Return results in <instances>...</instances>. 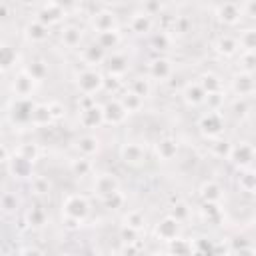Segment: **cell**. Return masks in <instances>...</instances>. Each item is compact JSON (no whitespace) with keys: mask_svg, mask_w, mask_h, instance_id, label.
Segmentation results:
<instances>
[{"mask_svg":"<svg viewBox=\"0 0 256 256\" xmlns=\"http://www.w3.org/2000/svg\"><path fill=\"white\" fill-rule=\"evenodd\" d=\"M188 28H190V20L186 18V16H180V18H176V22H174V32H178V34H186L188 32Z\"/></svg>","mask_w":256,"mask_h":256,"instance_id":"58","label":"cell"},{"mask_svg":"<svg viewBox=\"0 0 256 256\" xmlns=\"http://www.w3.org/2000/svg\"><path fill=\"white\" fill-rule=\"evenodd\" d=\"M102 204H104V208H108V210H120V208H124V204H126V196L122 194V190H118V192L110 194L108 198H104Z\"/></svg>","mask_w":256,"mask_h":256,"instance_id":"47","label":"cell"},{"mask_svg":"<svg viewBox=\"0 0 256 256\" xmlns=\"http://www.w3.org/2000/svg\"><path fill=\"white\" fill-rule=\"evenodd\" d=\"M242 12H244L248 18L256 20V0H246L244 6H242Z\"/></svg>","mask_w":256,"mask_h":256,"instance_id":"59","label":"cell"},{"mask_svg":"<svg viewBox=\"0 0 256 256\" xmlns=\"http://www.w3.org/2000/svg\"><path fill=\"white\" fill-rule=\"evenodd\" d=\"M198 194H200L202 202H222V198H224V188H222V184L216 182V180H206V182H202Z\"/></svg>","mask_w":256,"mask_h":256,"instance_id":"23","label":"cell"},{"mask_svg":"<svg viewBox=\"0 0 256 256\" xmlns=\"http://www.w3.org/2000/svg\"><path fill=\"white\" fill-rule=\"evenodd\" d=\"M2 212L4 214H12V212H16L18 210V204H20V200H18V196L14 194V192H4L2 194Z\"/></svg>","mask_w":256,"mask_h":256,"instance_id":"48","label":"cell"},{"mask_svg":"<svg viewBox=\"0 0 256 256\" xmlns=\"http://www.w3.org/2000/svg\"><path fill=\"white\" fill-rule=\"evenodd\" d=\"M92 28L96 32H106V30H116L118 28V18L112 10H100L92 16Z\"/></svg>","mask_w":256,"mask_h":256,"instance_id":"21","label":"cell"},{"mask_svg":"<svg viewBox=\"0 0 256 256\" xmlns=\"http://www.w3.org/2000/svg\"><path fill=\"white\" fill-rule=\"evenodd\" d=\"M170 216H174L178 222H186V220L190 218V206H188V202H184V200H176V202H172Z\"/></svg>","mask_w":256,"mask_h":256,"instance_id":"45","label":"cell"},{"mask_svg":"<svg viewBox=\"0 0 256 256\" xmlns=\"http://www.w3.org/2000/svg\"><path fill=\"white\" fill-rule=\"evenodd\" d=\"M238 42H240V48H242L244 52H256V28L244 30V32L240 34Z\"/></svg>","mask_w":256,"mask_h":256,"instance_id":"43","label":"cell"},{"mask_svg":"<svg viewBox=\"0 0 256 256\" xmlns=\"http://www.w3.org/2000/svg\"><path fill=\"white\" fill-rule=\"evenodd\" d=\"M62 210L66 216H72V218H78V220H86L90 216V202L86 196L82 194H70L64 204H62Z\"/></svg>","mask_w":256,"mask_h":256,"instance_id":"5","label":"cell"},{"mask_svg":"<svg viewBox=\"0 0 256 256\" xmlns=\"http://www.w3.org/2000/svg\"><path fill=\"white\" fill-rule=\"evenodd\" d=\"M122 76H114V74H108L104 76V90L110 92V94H116L120 88H122Z\"/></svg>","mask_w":256,"mask_h":256,"instance_id":"50","label":"cell"},{"mask_svg":"<svg viewBox=\"0 0 256 256\" xmlns=\"http://www.w3.org/2000/svg\"><path fill=\"white\" fill-rule=\"evenodd\" d=\"M132 92H136L138 96H142L144 100L152 94V82H150V78H146V76H138V78H134L132 82H130V86H128Z\"/></svg>","mask_w":256,"mask_h":256,"instance_id":"37","label":"cell"},{"mask_svg":"<svg viewBox=\"0 0 256 256\" xmlns=\"http://www.w3.org/2000/svg\"><path fill=\"white\" fill-rule=\"evenodd\" d=\"M214 48H216V52L220 54V56H224V58H232V56H236L238 54V50H240V42L234 38V36H220L218 40H216V44H214Z\"/></svg>","mask_w":256,"mask_h":256,"instance_id":"25","label":"cell"},{"mask_svg":"<svg viewBox=\"0 0 256 256\" xmlns=\"http://www.w3.org/2000/svg\"><path fill=\"white\" fill-rule=\"evenodd\" d=\"M52 122H54V118H52L50 106L48 104H36L34 114H32V126L44 128V126H50Z\"/></svg>","mask_w":256,"mask_h":256,"instance_id":"31","label":"cell"},{"mask_svg":"<svg viewBox=\"0 0 256 256\" xmlns=\"http://www.w3.org/2000/svg\"><path fill=\"white\" fill-rule=\"evenodd\" d=\"M142 250V246L138 244V242H130V244H124L122 246V252L124 254H136V252H140Z\"/></svg>","mask_w":256,"mask_h":256,"instance_id":"60","label":"cell"},{"mask_svg":"<svg viewBox=\"0 0 256 256\" xmlns=\"http://www.w3.org/2000/svg\"><path fill=\"white\" fill-rule=\"evenodd\" d=\"M182 98L188 106L196 108V106H202L206 102V90L202 88L200 82H188L182 90Z\"/></svg>","mask_w":256,"mask_h":256,"instance_id":"20","label":"cell"},{"mask_svg":"<svg viewBox=\"0 0 256 256\" xmlns=\"http://www.w3.org/2000/svg\"><path fill=\"white\" fill-rule=\"evenodd\" d=\"M180 228H182V222H178L174 216L168 214L156 224V236H158V240L168 244L180 236Z\"/></svg>","mask_w":256,"mask_h":256,"instance_id":"10","label":"cell"},{"mask_svg":"<svg viewBox=\"0 0 256 256\" xmlns=\"http://www.w3.org/2000/svg\"><path fill=\"white\" fill-rule=\"evenodd\" d=\"M168 252L180 256V254H192L194 250H192V242H190V240H184V238L178 236L176 240L168 242Z\"/></svg>","mask_w":256,"mask_h":256,"instance_id":"42","label":"cell"},{"mask_svg":"<svg viewBox=\"0 0 256 256\" xmlns=\"http://www.w3.org/2000/svg\"><path fill=\"white\" fill-rule=\"evenodd\" d=\"M198 82L202 84V88L206 90V94H212V92H220L222 90V80L214 72H204Z\"/></svg>","mask_w":256,"mask_h":256,"instance_id":"38","label":"cell"},{"mask_svg":"<svg viewBox=\"0 0 256 256\" xmlns=\"http://www.w3.org/2000/svg\"><path fill=\"white\" fill-rule=\"evenodd\" d=\"M46 220H48V214H46V210L40 208V206H32V208L26 212V224H28L30 228H42V226L46 224Z\"/></svg>","mask_w":256,"mask_h":256,"instance_id":"34","label":"cell"},{"mask_svg":"<svg viewBox=\"0 0 256 256\" xmlns=\"http://www.w3.org/2000/svg\"><path fill=\"white\" fill-rule=\"evenodd\" d=\"M82 224H84L82 220L72 218V216H66V214H64V218H62V226H64L68 232H76V230H80V226H82Z\"/></svg>","mask_w":256,"mask_h":256,"instance_id":"57","label":"cell"},{"mask_svg":"<svg viewBox=\"0 0 256 256\" xmlns=\"http://www.w3.org/2000/svg\"><path fill=\"white\" fill-rule=\"evenodd\" d=\"M36 84H40V82H36V80L28 74V70L24 68V70H20V72L14 76V80H12V94H14L16 98H30V96L34 94V90H36Z\"/></svg>","mask_w":256,"mask_h":256,"instance_id":"7","label":"cell"},{"mask_svg":"<svg viewBox=\"0 0 256 256\" xmlns=\"http://www.w3.org/2000/svg\"><path fill=\"white\" fill-rule=\"evenodd\" d=\"M20 4H24V6H32V4H36L38 0H18Z\"/></svg>","mask_w":256,"mask_h":256,"instance_id":"61","label":"cell"},{"mask_svg":"<svg viewBox=\"0 0 256 256\" xmlns=\"http://www.w3.org/2000/svg\"><path fill=\"white\" fill-rule=\"evenodd\" d=\"M96 42L108 52V50H114V48L120 46L122 36H120V32H118V28H116V30H106V32H98Z\"/></svg>","mask_w":256,"mask_h":256,"instance_id":"29","label":"cell"},{"mask_svg":"<svg viewBox=\"0 0 256 256\" xmlns=\"http://www.w3.org/2000/svg\"><path fill=\"white\" fill-rule=\"evenodd\" d=\"M6 168L10 170V174H12L14 178L24 180V178H32L34 162H32V160H28V158H24V156H20L18 152H14V156H12V160L8 162V166H6Z\"/></svg>","mask_w":256,"mask_h":256,"instance_id":"15","label":"cell"},{"mask_svg":"<svg viewBox=\"0 0 256 256\" xmlns=\"http://www.w3.org/2000/svg\"><path fill=\"white\" fill-rule=\"evenodd\" d=\"M30 190L36 196H48L50 190H52V184H50V180L46 176H34L32 184H30Z\"/></svg>","mask_w":256,"mask_h":256,"instance_id":"41","label":"cell"},{"mask_svg":"<svg viewBox=\"0 0 256 256\" xmlns=\"http://www.w3.org/2000/svg\"><path fill=\"white\" fill-rule=\"evenodd\" d=\"M124 224L130 226V228H134V230H138V232H142L146 228V216H144L142 210H130L124 216Z\"/></svg>","mask_w":256,"mask_h":256,"instance_id":"40","label":"cell"},{"mask_svg":"<svg viewBox=\"0 0 256 256\" xmlns=\"http://www.w3.org/2000/svg\"><path fill=\"white\" fill-rule=\"evenodd\" d=\"M120 160L130 168H142L148 162V150L142 142H126L120 148Z\"/></svg>","mask_w":256,"mask_h":256,"instance_id":"2","label":"cell"},{"mask_svg":"<svg viewBox=\"0 0 256 256\" xmlns=\"http://www.w3.org/2000/svg\"><path fill=\"white\" fill-rule=\"evenodd\" d=\"M120 102L124 104V108L128 110V114H136V112H140V110H142V106H144V98H142V96H138L136 92H132L130 88L122 92Z\"/></svg>","mask_w":256,"mask_h":256,"instance_id":"30","label":"cell"},{"mask_svg":"<svg viewBox=\"0 0 256 256\" xmlns=\"http://www.w3.org/2000/svg\"><path fill=\"white\" fill-rule=\"evenodd\" d=\"M70 172L76 178H86V176H90L94 172V164L90 162V158L78 154L74 160H70Z\"/></svg>","mask_w":256,"mask_h":256,"instance_id":"27","label":"cell"},{"mask_svg":"<svg viewBox=\"0 0 256 256\" xmlns=\"http://www.w3.org/2000/svg\"><path fill=\"white\" fill-rule=\"evenodd\" d=\"M206 108L210 112H218L222 106H224V92H212V94H206Z\"/></svg>","mask_w":256,"mask_h":256,"instance_id":"49","label":"cell"},{"mask_svg":"<svg viewBox=\"0 0 256 256\" xmlns=\"http://www.w3.org/2000/svg\"><path fill=\"white\" fill-rule=\"evenodd\" d=\"M106 70H108V74L124 76L128 72V58L124 54H120V52H112L106 58Z\"/></svg>","mask_w":256,"mask_h":256,"instance_id":"26","label":"cell"},{"mask_svg":"<svg viewBox=\"0 0 256 256\" xmlns=\"http://www.w3.org/2000/svg\"><path fill=\"white\" fill-rule=\"evenodd\" d=\"M200 214H202V218L208 220V222H216V220H220V218H222L220 202H202Z\"/></svg>","mask_w":256,"mask_h":256,"instance_id":"39","label":"cell"},{"mask_svg":"<svg viewBox=\"0 0 256 256\" xmlns=\"http://www.w3.org/2000/svg\"><path fill=\"white\" fill-rule=\"evenodd\" d=\"M106 58H108V54H106V50H104L98 42H94V44H90V46H86V48L82 50V60H84V64H88L90 68H96V66L104 64Z\"/></svg>","mask_w":256,"mask_h":256,"instance_id":"22","label":"cell"},{"mask_svg":"<svg viewBox=\"0 0 256 256\" xmlns=\"http://www.w3.org/2000/svg\"><path fill=\"white\" fill-rule=\"evenodd\" d=\"M78 122L82 128H88V130H94V128H100L104 122V108L94 104V106H88V108H80L78 112Z\"/></svg>","mask_w":256,"mask_h":256,"instance_id":"8","label":"cell"},{"mask_svg":"<svg viewBox=\"0 0 256 256\" xmlns=\"http://www.w3.org/2000/svg\"><path fill=\"white\" fill-rule=\"evenodd\" d=\"M240 64L244 72H254L256 70V52H244L240 56Z\"/></svg>","mask_w":256,"mask_h":256,"instance_id":"52","label":"cell"},{"mask_svg":"<svg viewBox=\"0 0 256 256\" xmlns=\"http://www.w3.org/2000/svg\"><path fill=\"white\" fill-rule=\"evenodd\" d=\"M232 142L224 136H218V138H212L210 140V154L216 156V158H230V152H232Z\"/></svg>","mask_w":256,"mask_h":256,"instance_id":"32","label":"cell"},{"mask_svg":"<svg viewBox=\"0 0 256 256\" xmlns=\"http://www.w3.org/2000/svg\"><path fill=\"white\" fill-rule=\"evenodd\" d=\"M170 46H172V36H170L166 30L156 32V34L152 36V48H154V50L166 52V50H170Z\"/></svg>","mask_w":256,"mask_h":256,"instance_id":"44","label":"cell"},{"mask_svg":"<svg viewBox=\"0 0 256 256\" xmlns=\"http://www.w3.org/2000/svg\"><path fill=\"white\" fill-rule=\"evenodd\" d=\"M24 36H26V40L32 42V44H44V42L50 38V26L36 18V20H32V22L26 24Z\"/></svg>","mask_w":256,"mask_h":256,"instance_id":"16","label":"cell"},{"mask_svg":"<svg viewBox=\"0 0 256 256\" xmlns=\"http://www.w3.org/2000/svg\"><path fill=\"white\" fill-rule=\"evenodd\" d=\"M142 10L146 14H150V16H156V14L162 12V0H144Z\"/></svg>","mask_w":256,"mask_h":256,"instance_id":"56","label":"cell"},{"mask_svg":"<svg viewBox=\"0 0 256 256\" xmlns=\"http://www.w3.org/2000/svg\"><path fill=\"white\" fill-rule=\"evenodd\" d=\"M232 112H234V116L244 118V116L248 114V102H246V98L238 96V98L232 102Z\"/></svg>","mask_w":256,"mask_h":256,"instance_id":"53","label":"cell"},{"mask_svg":"<svg viewBox=\"0 0 256 256\" xmlns=\"http://www.w3.org/2000/svg\"><path fill=\"white\" fill-rule=\"evenodd\" d=\"M138 230H134V228H130V226H122V230H120V240L124 242V244H130V242H138Z\"/></svg>","mask_w":256,"mask_h":256,"instance_id":"55","label":"cell"},{"mask_svg":"<svg viewBox=\"0 0 256 256\" xmlns=\"http://www.w3.org/2000/svg\"><path fill=\"white\" fill-rule=\"evenodd\" d=\"M100 4H106V6H110V4H116V2H120V0H98Z\"/></svg>","mask_w":256,"mask_h":256,"instance_id":"62","label":"cell"},{"mask_svg":"<svg viewBox=\"0 0 256 256\" xmlns=\"http://www.w3.org/2000/svg\"><path fill=\"white\" fill-rule=\"evenodd\" d=\"M74 146H76V152H78L80 156L94 158V156H98L102 142H100V138H98L96 134H84V136H80V138L76 140Z\"/></svg>","mask_w":256,"mask_h":256,"instance_id":"19","label":"cell"},{"mask_svg":"<svg viewBox=\"0 0 256 256\" xmlns=\"http://www.w3.org/2000/svg\"><path fill=\"white\" fill-rule=\"evenodd\" d=\"M20 156H24V158H28V160H32L34 164H36V160L40 158V146L36 144V142H24V144H20L18 146V150H16Z\"/></svg>","mask_w":256,"mask_h":256,"instance_id":"46","label":"cell"},{"mask_svg":"<svg viewBox=\"0 0 256 256\" xmlns=\"http://www.w3.org/2000/svg\"><path fill=\"white\" fill-rule=\"evenodd\" d=\"M48 106H50V112H52L54 122H60V120L66 116V108H64V104H62V102L52 100V102H48Z\"/></svg>","mask_w":256,"mask_h":256,"instance_id":"54","label":"cell"},{"mask_svg":"<svg viewBox=\"0 0 256 256\" xmlns=\"http://www.w3.org/2000/svg\"><path fill=\"white\" fill-rule=\"evenodd\" d=\"M238 186H240V190H244L248 194H256V170L244 168L238 176Z\"/></svg>","mask_w":256,"mask_h":256,"instance_id":"35","label":"cell"},{"mask_svg":"<svg viewBox=\"0 0 256 256\" xmlns=\"http://www.w3.org/2000/svg\"><path fill=\"white\" fill-rule=\"evenodd\" d=\"M198 128H200V134L208 140L212 138H218L222 136L224 132V118L220 116V112H206L200 120H198Z\"/></svg>","mask_w":256,"mask_h":256,"instance_id":"4","label":"cell"},{"mask_svg":"<svg viewBox=\"0 0 256 256\" xmlns=\"http://www.w3.org/2000/svg\"><path fill=\"white\" fill-rule=\"evenodd\" d=\"M172 74H174V64H172V60L166 58V56L154 58V60L150 62V66H148V76H150L152 80H168Z\"/></svg>","mask_w":256,"mask_h":256,"instance_id":"17","label":"cell"},{"mask_svg":"<svg viewBox=\"0 0 256 256\" xmlns=\"http://www.w3.org/2000/svg\"><path fill=\"white\" fill-rule=\"evenodd\" d=\"M102 108H104V122L110 124V126H120L130 116L128 110L124 108V104L120 102V98L118 100H108Z\"/></svg>","mask_w":256,"mask_h":256,"instance_id":"12","label":"cell"},{"mask_svg":"<svg viewBox=\"0 0 256 256\" xmlns=\"http://www.w3.org/2000/svg\"><path fill=\"white\" fill-rule=\"evenodd\" d=\"M236 168L244 170V168H250L252 162L256 160V148L250 144V142H238L232 146V152H230V158H228Z\"/></svg>","mask_w":256,"mask_h":256,"instance_id":"6","label":"cell"},{"mask_svg":"<svg viewBox=\"0 0 256 256\" xmlns=\"http://www.w3.org/2000/svg\"><path fill=\"white\" fill-rule=\"evenodd\" d=\"M76 88L80 94L94 96L104 90V74H100L96 68H86L76 76Z\"/></svg>","mask_w":256,"mask_h":256,"instance_id":"1","label":"cell"},{"mask_svg":"<svg viewBox=\"0 0 256 256\" xmlns=\"http://www.w3.org/2000/svg\"><path fill=\"white\" fill-rule=\"evenodd\" d=\"M36 102H32V98H14V102L10 104V118L14 124L18 126H26L32 124V114H34Z\"/></svg>","mask_w":256,"mask_h":256,"instance_id":"3","label":"cell"},{"mask_svg":"<svg viewBox=\"0 0 256 256\" xmlns=\"http://www.w3.org/2000/svg\"><path fill=\"white\" fill-rule=\"evenodd\" d=\"M152 26H154L152 16H150V14H146L144 10L134 12V14H132V18H130V30H132L134 34H138V36L152 32Z\"/></svg>","mask_w":256,"mask_h":256,"instance_id":"24","label":"cell"},{"mask_svg":"<svg viewBox=\"0 0 256 256\" xmlns=\"http://www.w3.org/2000/svg\"><path fill=\"white\" fill-rule=\"evenodd\" d=\"M192 250H194L196 254H208V252H216V248L212 246V242H210V240H206V238H196V240L192 242Z\"/></svg>","mask_w":256,"mask_h":256,"instance_id":"51","label":"cell"},{"mask_svg":"<svg viewBox=\"0 0 256 256\" xmlns=\"http://www.w3.org/2000/svg\"><path fill=\"white\" fill-rule=\"evenodd\" d=\"M26 70H28V74H30V76H32L36 82L46 80V78H48V74H50L48 64H46L44 60H32V62L26 66Z\"/></svg>","mask_w":256,"mask_h":256,"instance_id":"36","label":"cell"},{"mask_svg":"<svg viewBox=\"0 0 256 256\" xmlns=\"http://www.w3.org/2000/svg\"><path fill=\"white\" fill-rule=\"evenodd\" d=\"M60 40L66 48H78L82 44V30L78 26H64L60 32Z\"/></svg>","mask_w":256,"mask_h":256,"instance_id":"28","label":"cell"},{"mask_svg":"<svg viewBox=\"0 0 256 256\" xmlns=\"http://www.w3.org/2000/svg\"><path fill=\"white\" fill-rule=\"evenodd\" d=\"M16 62H18V52H16V48H12V46H8V44L4 42V44L0 46V64H2V72L8 74L10 68H12Z\"/></svg>","mask_w":256,"mask_h":256,"instance_id":"33","label":"cell"},{"mask_svg":"<svg viewBox=\"0 0 256 256\" xmlns=\"http://www.w3.org/2000/svg\"><path fill=\"white\" fill-rule=\"evenodd\" d=\"M232 90L236 92V96H242V98H248L256 92V80L252 76V72H238L234 78H232Z\"/></svg>","mask_w":256,"mask_h":256,"instance_id":"14","label":"cell"},{"mask_svg":"<svg viewBox=\"0 0 256 256\" xmlns=\"http://www.w3.org/2000/svg\"><path fill=\"white\" fill-rule=\"evenodd\" d=\"M156 156L162 160V162H170L178 156V140L174 136H162L156 140Z\"/></svg>","mask_w":256,"mask_h":256,"instance_id":"18","label":"cell"},{"mask_svg":"<svg viewBox=\"0 0 256 256\" xmlns=\"http://www.w3.org/2000/svg\"><path fill=\"white\" fill-rule=\"evenodd\" d=\"M118 190H120V180H118L114 174L102 172V174L96 176V180H94V192H96V196H98L100 200L108 198L110 194H114V192H118Z\"/></svg>","mask_w":256,"mask_h":256,"instance_id":"9","label":"cell"},{"mask_svg":"<svg viewBox=\"0 0 256 256\" xmlns=\"http://www.w3.org/2000/svg\"><path fill=\"white\" fill-rule=\"evenodd\" d=\"M64 16H66V8L60 2H54V0L48 2V4H44L40 8V12H38V20H42L50 28L56 26V24H60L64 20Z\"/></svg>","mask_w":256,"mask_h":256,"instance_id":"13","label":"cell"},{"mask_svg":"<svg viewBox=\"0 0 256 256\" xmlns=\"http://www.w3.org/2000/svg\"><path fill=\"white\" fill-rule=\"evenodd\" d=\"M242 14H244V12H242V6H240L238 2H232V0L222 2V4L216 8L218 20H220L222 24H226V26H236V24L240 22Z\"/></svg>","mask_w":256,"mask_h":256,"instance_id":"11","label":"cell"}]
</instances>
